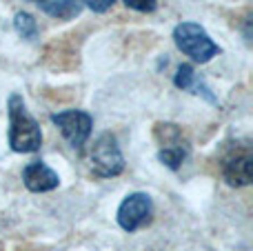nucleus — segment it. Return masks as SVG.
Masks as SVG:
<instances>
[{
	"label": "nucleus",
	"mask_w": 253,
	"mask_h": 251,
	"mask_svg": "<svg viewBox=\"0 0 253 251\" xmlns=\"http://www.w3.org/2000/svg\"><path fill=\"white\" fill-rule=\"evenodd\" d=\"M89 165L91 171L100 178H114L125 171V156L118 147L114 133H100L89 151Z\"/></svg>",
	"instance_id": "nucleus-3"
},
{
	"label": "nucleus",
	"mask_w": 253,
	"mask_h": 251,
	"mask_svg": "<svg viewBox=\"0 0 253 251\" xmlns=\"http://www.w3.org/2000/svg\"><path fill=\"white\" fill-rule=\"evenodd\" d=\"M156 138L160 140V151H158V160L165 167H169L171 171L180 169V165L184 163L189 154L187 142L182 140V133L175 125L171 123H160L156 125Z\"/></svg>",
	"instance_id": "nucleus-5"
},
{
	"label": "nucleus",
	"mask_w": 253,
	"mask_h": 251,
	"mask_svg": "<svg viewBox=\"0 0 253 251\" xmlns=\"http://www.w3.org/2000/svg\"><path fill=\"white\" fill-rule=\"evenodd\" d=\"M114 4H116V0H83V7H89L91 11H96V13L109 11Z\"/></svg>",
	"instance_id": "nucleus-13"
},
{
	"label": "nucleus",
	"mask_w": 253,
	"mask_h": 251,
	"mask_svg": "<svg viewBox=\"0 0 253 251\" xmlns=\"http://www.w3.org/2000/svg\"><path fill=\"white\" fill-rule=\"evenodd\" d=\"M196 69H193V65H189V62H184V65L178 67V71H175V78H173V84L178 89H182V91H189V89L193 87V83H196Z\"/></svg>",
	"instance_id": "nucleus-11"
},
{
	"label": "nucleus",
	"mask_w": 253,
	"mask_h": 251,
	"mask_svg": "<svg viewBox=\"0 0 253 251\" xmlns=\"http://www.w3.org/2000/svg\"><path fill=\"white\" fill-rule=\"evenodd\" d=\"M29 2H36V4H38V2H40V0H29Z\"/></svg>",
	"instance_id": "nucleus-14"
},
{
	"label": "nucleus",
	"mask_w": 253,
	"mask_h": 251,
	"mask_svg": "<svg viewBox=\"0 0 253 251\" xmlns=\"http://www.w3.org/2000/svg\"><path fill=\"white\" fill-rule=\"evenodd\" d=\"M13 29H16L18 36H22V38H27V40L36 38V34H38L36 18L27 11H18L16 16H13Z\"/></svg>",
	"instance_id": "nucleus-10"
},
{
	"label": "nucleus",
	"mask_w": 253,
	"mask_h": 251,
	"mask_svg": "<svg viewBox=\"0 0 253 251\" xmlns=\"http://www.w3.org/2000/svg\"><path fill=\"white\" fill-rule=\"evenodd\" d=\"M9 111V147L16 154H34L42 147V131L34 116L29 114L20 93H11L7 100Z\"/></svg>",
	"instance_id": "nucleus-1"
},
{
	"label": "nucleus",
	"mask_w": 253,
	"mask_h": 251,
	"mask_svg": "<svg viewBox=\"0 0 253 251\" xmlns=\"http://www.w3.org/2000/svg\"><path fill=\"white\" fill-rule=\"evenodd\" d=\"M222 176L229 187H247L253 180V154L249 147H240L222 163Z\"/></svg>",
	"instance_id": "nucleus-7"
},
{
	"label": "nucleus",
	"mask_w": 253,
	"mask_h": 251,
	"mask_svg": "<svg viewBox=\"0 0 253 251\" xmlns=\"http://www.w3.org/2000/svg\"><path fill=\"white\" fill-rule=\"evenodd\" d=\"M125 4L133 11H140V13H151L156 11L158 7V0H125Z\"/></svg>",
	"instance_id": "nucleus-12"
},
{
	"label": "nucleus",
	"mask_w": 253,
	"mask_h": 251,
	"mask_svg": "<svg viewBox=\"0 0 253 251\" xmlns=\"http://www.w3.org/2000/svg\"><path fill=\"white\" fill-rule=\"evenodd\" d=\"M51 123L60 129L65 140L78 151L83 149L84 142L89 140L91 127H93V118L87 114V111H80V109L58 111V114L51 116Z\"/></svg>",
	"instance_id": "nucleus-4"
},
{
	"label": "nucleus",
	"mask_w": 253,
	"mask_h": 251,
	"mask_svg": "<svg viewBox=\"0 0 253 251\" xmlns=\"http://www.w3.org/2000/svg\"><path fill=\"white\" fill-rule=\"evenodd\" d=\"M153 216V203L147 194L142 191H135V194H129L126 198L120 203L118 207V225L123 227L125 231L133 234L140 227L149 225Z\"/></svg>",
	"instance_id": "nucleus-6"
},
{
	"label": "nucleus",
	"mask_w": 253,
	"mask_h": 251,
	"mask_svg": "<svg viewBox=\"0 0 253 251\" xmlns=\"http://www.w3.org/2000/svg\"><path fill=\"white\" fill-rule=\"evenodd\" d=\"M173 42L184 56H189L193 62H209L213 56L220 53V47L209 38L205 27L198 22H180L173 29Z\"/></svg>",
	"instance_id": "nucleus-2"
},
{
	"label": "nucleus",
	"mask_w": 253,
	"mask_h": 251,
	"mask_svg": "<svg viewBox=\"0 0 253 251\" xmlns=\"http://www.w3.org/2000/svg\"><path fill=\"white\" fill-rule=\"evenodd\" d=\"M22 182L34 194H47V191H53L60 185V176L42 160H34L22 169Z\"/></svg>",
	"instance_id": "nucleus-8"
},
{
	"label": "nucleus",
	"mask_w": 253,
	"mask_h": 251,
	"mask_svg": "<svg viewBox=\"0 0 253 251\" xmlns=\"http://www.w3.org/2000/svg\"><path fill=\"white\" fill-rule=\"evenodd\" d=\"M38 7L44 13L58 20H71V18L80 16L83 11V0H40Z\"/></svg>",
	"instance_id": "nucleus-9"
}]
</instances>
